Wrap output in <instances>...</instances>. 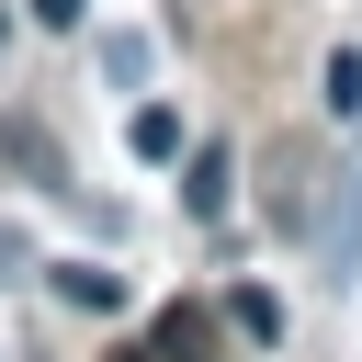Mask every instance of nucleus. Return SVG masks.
I'll list each match as a JSON object with an SVG mask.
<instances>
[{"label": "nucleus", "instance_id": "obj_1", "mask_svg": "<svg viewBox=\"0 0 362 362\" xmlns=\"http://www.w3.org/2000/svg\"><path fill=\"white\" fill-rule=\"evenodd\" d=\"M317 260H328V283H339V294L362 283V170H328V226H317Z\"/></svg>", "mask_w": 362, "mask_h": 362}, {"label": "nucleus", "instance_id": "obj_2", "mask_svg": "<svg viewBox=\"0 0 362 362\" xmlns=\"http://www.w3.org/2000/svg\"><path fill=\"white\" fill-rule=\"evenodd\" d=\"M0 158H11L34 192H68V158H57V136H45L34 113H0Z\"/></svg>", "mask_w": 362, "mask_h": 362}, {"label": "nucleus", "instance_id": "obj_3", "mask_svg": "<svg viewBox=\"0 0 362 362\" xmlns=\"http://www.w3.org/2000/svg\"><path fill=\"white\" fill-rule=\"evenodd\" d=\"M226 192H238V158H226V147H192V181H181V215H192V226H215V215H226Z\"/></svg>", "mask_w": 362, "mask_h": 362}, {"label": "nucleus", "instance_id": "obj_4", "mask_svg": "<svg viewBox=\"0 0 362 362\" xmlns=\"http://www.w3.org/2000/svg\"><path fill=\"white\" fill-rule=\"evenodd\" d=\"M204 351H215V317H204V305H158L147 362H204Z\"/></svg>", "mask_w": 362, "mask_h": 362}, {"label": "nucleus", "instance_id": "obj_5", "mask_svg": "<svg viewBox=\"0 0 362 362\" xmlns=\"http://www.w3.org/2000/svg\"><path fill=\"white\" fill-rule=\"evenodd\" d=\"M124 147H136L147 170H170V158H181V113H170V102H136V113H124Z\"/></svg>", "mask_w": 362, "mask_h": 362}, {"label": "nucleus", "instance_id": "obj_6", "mask_svg": "<svg viewBox=\"0 0 362 362\" xmlns=\"http://www.w3.org/2000/svg\"><path fill=\"white\" fill-rule=\"evenodd\" d=\"M57 305H79V317H113V305H124V283H113L102 260H57Z\"/></svg>", "mask_w": 362, "mask_h": 362}, {"label": "nucleus", "instance_id": "obj_7", "mask_svg": "<svg viewBox=\"0 0 362 362\" xmlns=\"http://www.w3.org/2000/svg\"><path fill=\"white\" fill-rule=\"evenodd\" d=\"M226 328L272 351V339H283V294H260V283H238V294H226Z\"/></svg>", "mask_w": 362, "mask_h": 362}, {"label": "nucleus", "instance_id": "obj_8", "mask_svg": "<svg viewBox=\"0 0 362 362\" xmlns=\"http://www.w3.org/2000/svg\"><path fill=\"white\" fill-rule=\"evenodd\" d=\"M328 113H362V45L328 57Z\"/></svg>", "mask_w": 362, "mask_h": 362}, {"label": "nucleus", "instance_id": "obj_9", "mask_svg": "<svg viewBox=\"0 0 362 362\" xmlns=\"http://www.w3.org/2000/svg\"><path fill=\"white\" fill-rule=\"evenodd\" d=\"M102 68H113V79L136 90V79H147V45H136V34H102Z\"/></svg>", "mask_w": 362, "mask_h": 362}, {"label": "nucleus", "instance_id": "obj_10", "mask_svg": "<svg viewBox=\"0 0 362 362\" xmlns=\"http://www.w3.org/2000/svg\"><path fill=\"white\" fill-rule=\"evenodd\" d=\"M79 11H90V0H34V23H57V34H68Z\"/></svg>", "mask_w": 362, "mask_h": 362}, {"label": "nucleus", "instance_id": "obj_11", "mask_svg": "<svg viewBox=\"0 0 362 362\" xmlns=\"http://www.w3.org/2000/svg\"><path fill=\"white\" fill-rule=\"evenodd\" d=\"M0 34H11V23H0Z\"/></svg>", "mask_w": 362, "mask_h": 362}]
</instances>
